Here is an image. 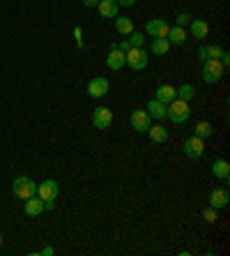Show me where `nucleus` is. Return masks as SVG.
<instances>
[{"label": "nucleus", "instance_id": "f257e3e1", "mask_svg": "<svg viewBox=\"0 0 230 256\" xmlns=\"http://www.w3.org/2000/svg\"><path fill=\"white\" fill-rule=\"evenodd\" d=\"M191 115V108H189V102H182V100H175L171 102V104H166V118L168 120H173L175 125H180V122H186Z\"/></svg>", "mask_w": 230, "mask_h": 256}, {"label": "nucleus", "instance_id": "f03ea898", "mask_svg": "<svg viewBox=\"0 0 230 256\" xmlns=\"http://www.w3.org/2000/svg\"><path fill=\"white\" fill-rule=\"evenodd\" d=\"M12 189H14V196H16V199H23V201H26V199L37 194V182H35L33 178H28V175H19V178H14Z\"/></svg>", "mask_w": 230, "mask_h": 256}, {"label": "nucleus", "instance_id": "7ed1b4c3", "mask_svg": "<svg viewBox=\"0 0 230 256\" xmlns=\"http://www.w3.org/2000/svg\"><path fill=\"white\" fill-rule=\"evenodd\" d=\"M226 74V67L221 65V60L219 58H207V60L203 62V81L205 83H217L221 81Z\"/></svg>", "mask_w": 230, "mask_h": 256}, {"label": "nucleus", "instance_id": "20e7f679", "mask_svg": "<svg viewBox=\"0 0 230 256\" xmlns=\"http://www.w3.org/2000/svg\"><path fill=\"white\" fill-rule=\"evenodd\" d=\"M125 62L132 69H136V72L145 69V67H147V53H145V49L143 47H132L125 53Z\"/></svg>", "mask_w": 230, "mask_h": 256}, {"label": "nucleus", "instance_id": "39448f33", "mask_svg": "<svg viewBox=\"0 0 230 256\" xmlns=\"http://www.w3.org/2000/svg\"><path fill=\"white\" fill-rule=\"evenodd\" d=\"M92 125L97 129H108L113 125V111L108 106H97L92 111Z\"/></svg>", "mask_w": 230, "mask_h": 256}, {"label": "nucleus", "instance_id": "423d86ee", "mask_svg": "<svg viewBox=\"0 0 230 256\" xmlns=\"http://www.w3.org/2000/svg\"><path fill=\"white\" fill-rule=\"evenodd\" d=\"M60 194V187H58V182L55 180H44L37 185V196H40L42 201H55Z\"/></svg>", "mask_w": 230, "mask_h": 256}, {"label": "nucleus", "instance_id": "0eeeda50", "mask_svg": "<svg viewBox=\"0 0 230 256\" xmlns=\"http://www.w3.org/2000/svg\"><path fill=\"white\" fill-rule=\"evenodd\" d=\"M182 148H184V155H186V157L198 159V157H203V153H205V143H203V139H198V136L193 134V136H189V139L182 143Z\"/></svg>", "mask_w": 230, "mask_h": 256}, {"label": "nucleus", "instance_id": "6e6552de", "mask_svg": "<svg viewBox=\"0 0 230 256\" xmlns=\"http://www.w3.org/2000/svg\"><path fill=\"white\" fill-rule=\"evenodd\" d=\"M108 90H111V83H108V79H104V76H94V79H90V83H88V93H90V97H94V100L108 95Z\"/></svg>", "mask_w": 230, "mask_h": 256}, {"label": "nucleus", "instance_id": "1a4fd4ad", "mask_svg": "<svg viewBox=\"0 0 230 256\" xmlns=\"http://www.w3.org/2000/svg\"><path fill=\"white\" fill-rule=\"evenodd\" d=\"M129 122H132V127L136 129V132H147L150 129V125H152V118L147 115V111H143V108H136L132 115H129Z\"/></svg>", "mask_w": 230, "mask_h": 256}, {"label": "nucleus", "instance_id": "9d476101", "mask_svg": "<svg viewBox=\"0 0 230 256\" xmlns=\"http://www.w3.org/2000/svg\"><path fill=\"white\" fill-rule=\"evenodd\" d=\"M168 30H171V26L166 23V19H150L145 23V33L150 35L152 40H154V37H166Z\"/></svg>", "mask_w": 230, "mask_h": 256}, {"label": "nucleus", "instance_id": "9b49d317", "mask_svg": "<svg viewBox=\"0 0 230 256\" xmlns=\"http://www.w3.org/2000/svg\"><path fill=\"white\" fill-rule=\"evenodd\" d=\"M228 203H230L228 189H212V194H210V205H212V208H214V210H224Z\"/></svg>", "mask_w": 230, "mask_h": 256}, {"label": "nucleus", "instance_id": "f8f14e48", "mask_svg": "<svg viewBox=\"0 0 230 256\" xmlns=\"http://www.w3.org/2000/svg\"><path fill=\"white\" fill-rule=\"evenodd\" d=\"M97 9L104 19H115L120 12V5H118V0H99Z\"/></svg>", "mask_w": 230, "mask_h": 256}, {"label": "nucleus", "instance_id": "ddd939ff", "mask_svg": "<svg viewBox=\"0 0 230 256\" xmlns=\"http://www.w3.org/2000/svg\"><path fill=\"white\" fill-rule=\"evenodd\" d=\"M145 111H147V115L150 118H154V120H166V104L159 100H150L147 102V106H145Z\"/></svg>", "mask_w": 230, "mask_h": 256}, {"label": "nucleus", "instance_id": "4468645a", "mask_svg": "<svg viewBox=\"0 0 230 256\" xmlns=\"http://www.w3.org/2000/svg\"><path fill=\"white\" fill-rule=\"evenodd\" d=\"M106 65H108V69H113V72L122 69L125 67V53H122L120 49H111L108 55H106Z\"/></svg>", "mask_w": 230, "mask_h": 256}, {"label": "nucleus", "instance_id": "2eb2a0df", "mask_svg": "<svg viewBox=\"0 0 230 256\" xmlns=\"http://www.w3.org/2000/svg\"><path fill=\"white\" fill-rule=\"evenodd\" d=\"M23 210H26V215L28 217H37L44 212V201H42L40 196L35 194L30 196V199H26V205H23Z\"/></svg>", "mask_w": 230, "mask_h": 256}, {"label": "nucleus", "instance_id": "dca6fc26", "mask_svg": "<svg viewBox=\"0 0 230 256\" xmlns=\"http://www.w3.org/2000/svg\"><path fill=\"white\" fill-rule=\"evenodd\" d=\"M189 28H191V37H196V40H205L207 33H210V26L203 19H191Z\"/></svg>", "mask_w": 230, "mask_h": 256}, {"label": "nucleus", "instance_id": "f3484780", "mask_svg": "<svg viewBox=\"0 0 230 256\" xmlns=\"http://www.w3.org/2000/svg\"><path fill=\"white\" fill-rule=\"evenodd\" d=\"M175 90H178V88H173L171 83H164V86L157 88V97H154V100L164 102V104H171V102L178 97V95H175Z\"/></svg>", "mask_w": 230, "mask_h": 256}, {"label": "nucleus", "instance_id": "a211bd4d", "mask_svg": "<svg viewBox=\"0 0 230 256\" xmlns=\"http://www.w3.org/2000/svg\"><path fill=\"white\" fill-rule=\"evenodd\" d=\"M212 175H214V178H221V180H228L230 164L226 162V159H217V162L212 164Z\"/></svg>", "mask_w": 230, "mask_h": 256}, {"label": "nucleus", "instance_id": "6ab92c4d", "mask_svg": "<svg viewBox=\"0 0 230 256\" xmlns=\"http://www.w3.org/2000/svg\"><path fill=\"white\" fill-rule=\"evenodd\" d=\"M147 134H150V139H152L154 143H164V141H168V129H166L164 125H150Z\"/></svg>", "mask_w": 230, "mask_h": 256}, {"label": "nucleus", "instance_id": "aec40b11", "mask_svg": "<svg viewBox=\"0 0 230 256\" xmlns=\"http://www.w3.org/2000/svg\"><path fill=\"white\" fill-rule=\"evenodd\" d=\"M166 40H168V44H184V42H186V30H184L182 26L171 28L168 35H166Z\"/></svg>", "mask_w": 230, "mask_h": 256}, {"label": "nucleus", "instance_id": "412c9836", "mask_svg": "<svg viewBox=\"0 0 230 256\" xmlns=\"http://www.w3.org/2000/svg\"><path fill=\"white\" fill-rule=\"evenodd\" d=\"M115 30H118L120 35H132L134 33V21L129 19V16H115Z\"/></svg>", "mask_w": 230, "mask_h": 256}, {"label": "nucleus", "instance_id": "4be33fe9", "mask_svg": "<svg viewBox=\"0 0 230 256\" xmlns=\"http://www.w3.org/2000/svg\"><path fill=\"white\" fill-rule=\"evenodd\" d=\"M193 134H196L198 139H203V141H205V139H210V136L214 134V125H212L210 120H200L196 125V129H193Z\"/></svg>", "mask_w": 230, "mask_h": 256}, {"label": "nucleus", "instance_id": "5701e85b", "mask_svg": "<svg viewBox=\"0 0 230 256\" xmlns=\"http://www.w3.org/2000/svg\"><path fill=\"white\" fill-rule=\"evenodd\" d=\"M168 49H171V44H168L166 37H154V40H152V53L154 55H166Z\"/></svg>", "mask_w": 230, "mask_h": 256}, {"label": "nucleus", "instance_id": "b1692460", "mask_svg": "<svg viewBox=\"0 0 230 256\" xmlns=\"http://www.w3.org/2000/svg\"><path fill=\"white\" fill-rule=\"evenodd\" d=\"M175 95H178V100L189 102L196 97V88L191 86V83H184V86H180V90H175Z\"/></svg>", "mask_w": 230, "mask_h": 256}, {"label": "nucleus", "instance_id": "393cba45", "mask_svg": "<svg viewBox=\"0 0 230 256\" xmlns=\"http://www.w3.org/2000/svg\"><path fill=\"white\" fill-rule=\"evenodd\" d=\"M205 51H207V58H221V53H224V49L217 47V44H207Z\"/></svg>", "mask_w": 230, "mask_h": 256}, {"label": "nucleus", "instance_id": "a878e982", "mask_svg": "<svg viewBox=\"0 0 230 256\" xmlns=\"http://www.w3.org/2000/svg\"><path fill=\"white\" fill-rule=\"evenodd\" d=\"M143 42H145L143 33H136V30H134V33L129 35V44H132V47H143Z\"/></svg>", "mask_w": 230, "mask_h": 256}, {"label": "nucleus", "instance_id": "bb28decb", "mask_svg": "<svg viewBox=\"0 0 230 256\" xmlns=\"http://www.w3.org/2000/svg\"><path fill=\"white\" fill-rule=\"evenodd\" d=\"M203 217H205V222H217V210L212 208V205H207L203 210Z\"/></svg>", "mask_w": 230, "mask_h": 256}, {"label": "nucleus", "instance_id": "cd10ccee", "mask_svg": "<svg viewBox=\"0 0 230 256\" xmlns=\"http://www.w3.org/2000/svg\"><path fill=\"white\" fill-rule=\"evenodd\" d=\"M189 21H191V16H189V14H186V12H182V14H180V16H178V26H186Z\"/></svg>", "mask_w": 230, "mask_h": 256}, {"label": "nucleus", "instance_id": "c85d7f7f", "mask_svg": "<svg viewBox=\"0 0 230 256\" xmlns=\"http://www.w3.org/2000/svg\"><path fill=\"white\" fill-rule=\"evenodd\" d=\"M118 49H120V51H122V53H127V51L132 49V44H129V40H122V42H120V44H118Z\"/></svg>", "mask_w": 230, "mask_h": 256}, {"label": "nucleus", "instance_id": "c756f323", "mask_svg": "<svg viewBox=\"0 0 230 256\" xmlns=\"http://www.w3.org/2000/svg\"><path fill=\"white\" fill-rule=\"evenodd\" d=\"M118 5L120 7H132V5H136V0H118Z\"/></svg>", "mask_w": 230, "mask_h": 256}, {"label": "nucleus", "instance_id": "7c9ffc66", "mask_svg": "<svg viewBox=\"0 0 230 256\" xmlns=\"http://www.w3.org/2000/svg\"><path fill=\"white\" fill-rule=\"evenodd\" d=\"M198 58H200V60H207V51H205V47H200V49H198Z\"/></svg>", "mask_w": 230, "mask_h": 256}, {"label": "nucleus", "instance_id": "2f4dec72", "mask_svg": "<svg viewBox=\"0 0 230 256\" xmlns=\"http://www.w3.org/2000/svg\"><path fill=\"white\" fill-rule=\"evenodd\" d=\"M53 252H55L53 247H44V250H42L40 254H42V256H53Z\"/></svg>", "mask_w": 230, "mask_h": 256}, {"label": "nucleus", "instance_id": "473e14b6", "mask_svg": "<svg viewBox=\"0 0 230 256\" xmlns=\"http://www.w3.org/2000/svg\"><path fill=\"white\" fill-rule=\"evenodd\" d=\"M83 5H86V7H97L99 0H83Z\"/></svg>", "mask_w": 230, "mask_h": 256}, {"label": "nucleus", "instance_id": "72a5a7b5", "mask_svg": "<svg viewBox=\"0 0 230 256\" xmlns=\"http://www.w3.org/2000/svg\"><path fill=\"white\" fill-rule=\"evenodd\" d=\"M0 245H2V236H0Z\"/></svg>", "mask_w": 230, "mask_h": 256}]
</instances>
